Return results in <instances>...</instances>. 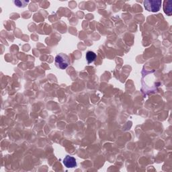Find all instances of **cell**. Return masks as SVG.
I'll use <instances>...</instances> for the list:
<instances>
[{
	"instance_id": "obj_1",
	"label": "cell",
	"mask_w": 172,
	"mask_h": 172,
	"mask_svg": "<svg viewBox=\"0 0 172 172\" xmlns=\"http://www.w3.org/2000/svg\"><path fill=\"white\" fill-rule=\"evenodd\" d=\"M55 65L57 67L61 69H65L70 65L68 56L65 54H58L55 57Z\"/></svg>"
},
{
	"instance_id": "obj_2",
	"label": "cell",
	"mask_w": 172,
	"mask_h": 172,
	"mask_svg": "<svg viewBox=\"0 0 172 172\" xmlns=\"http://www.w3.org/2000/svg\"><path fill=\"white\" fill-rule=\"evenodd\" d=\"M144 7L146 10L151 12H157L161 7V1L158 0H146L144 2Z\"/></svg>"
},
{
	"instance_id": "obj_3",
	"label": "cell",
	"mask_w": 172,
	"mask_h": 172,
	"mask_svg": "<svg viewBox=\"0 0 172 172\" xmlns=\"http://www.w3.org/2000/svg\"><path fill=\"white\" fill-rule=\"evenodd\" d=\"M63 164L67 168H73L77 166V162L75 158L71 156L67 155L63 159Z\"/></svg>"
},
{
	"instance_id": "obj_4",
	"label": "cell",
	"mask_w": 172,
	"mask_h": 172,
	"mask_svg": "<svg viewBox=\"0 0 172 172\" xmlns=\"http://www.w3.org/2000/svg\"><path fill=\"white\" fill-rule=\"evenodd\" d=\"M171 1H165L164 2V6H163V10L165 13L168 15H171Z\"/></svg>"
},
{
	"instance_id": "obj_5",
	"label": "cell",
	"mask_w": 172,
	"mask_h": 172,
	"mask_svg": "<svg viewBox=\"0 0 172 172\" xmlns=\"http://www.w3.org/2000/svg\"><path fill=\"white\" fill-rule=\"evenodd\" d=\"M85 58L87 59L88 63H91V62L95 61L96 58V54L92 51H88L86 53Z\"/></svg>"
},
{
	"instance_id": "obj_6",
	"label": "cell",
	"mask_w": 172,
	"mask_h": 172,
	"mask_svg": "<svg viewBox=\"0 0 172 172\" xmlns=\"http://www.w3.org/2000/svg\"><path fill=\"white\" fill-rule=\"evenodd\" d=\"M14 3H15V6H17L19 7H22V6H23V7H24L25 6L24 5H22V3H28V2H26V1H22V2H21V1H14Z\"/></svg>"
}]
</instances>
